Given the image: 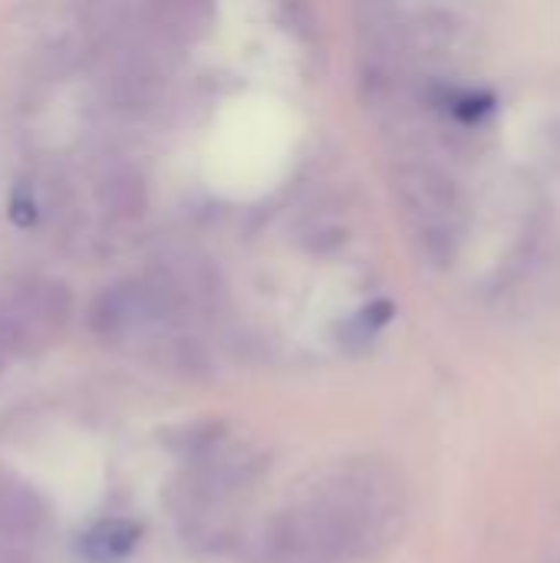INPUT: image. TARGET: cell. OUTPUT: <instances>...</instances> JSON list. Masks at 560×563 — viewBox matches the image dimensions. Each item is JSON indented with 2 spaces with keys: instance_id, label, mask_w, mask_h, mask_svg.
<instances>
[{
  "instance_id": "6da1fadb",
  "label": "cell",
  "mask_w": 560,
  "mask_h": 563,
  "mask_svg": "<svg viewBox=\"0 0 560 563\" xmlns=\"http://www.w3.org/2000/svg\"><path fill=\"white\" fill-rule=\"evenodd\" d=\"M406 208L419 224V241L429 251L436 264H449L459 251L462 238V201L455 185L432 172V168H416L403 181Z\"/></svg>"
},
{
  "instance_id": "5b68a950",
  "label": "cell",
  "mask_w": 560,
  "mask_h": 563,
  "mask_svg": "<svg viewBox=\"0 0 560 563\" xmlns=\"http://www.w3.org/2000/svg\"><path fill=\"white\" fill-rule=\"evenodd\" d=\"M142 538V528L129 518H112L96 525L86 538H83V554L92 563H119L125 561L135 544Z\"/></svg>"
},
{
  "instance_id": "277c9868",
  "label": "cell",
  "mask_w": 560,
  "mask_h": 563,
  "mask_svg": "<svg viewBox=\"0 0 560 563\" xmlns=\"http://www.w3.org/2000/svg\"><path fill=\"white\" fill-rule=\"evenodd\" d=\"M155 313V303L149 297V290L142 287H116L106 290L96 303V330L106 336H122L129 330H135L139 323H145Z\"/></svg>"
},
{
  "instance_id": "7a4b0ae2",
  "label": "cell",
  "mask_w": 560,
  "mask_h": 563,
  "mask_svg": "<svg viewBox=\"0 0 560 563\" xmlns=\"http://www.w3.org/2000/svg\"><path fill=\"white\" fill-rule=\"evenodd\" d=\"M69 317V297L56 284L26 287L0 303V356H33L46 350Z\"/></svg>"
},
{
  "instance_id": "3957f363",
  "label": "cell",
  "mask_w": 560,
  "mask_h": 563,
  "mask_svg": "<svg viewBox=\"0 0 560 563\" xmlns=\"http://www.w3.org/2000/svg\"><path fill=\"white\" fill-rule=\"evenodd\" d=\"M46 525L43 498L10 472H0V544H33Z\"/></svg>"
},
{
  "instance_id": "52a82bcc",
  "label": "cell",
  "mask_w": 560,
  "mask_h": 563,
  "mask_svg": "<svg viewBox=\"0 0 560 563\" xmlns=\"http://www.w3.org/2000/svg\"><path fill=\"white\" fill-rule=\"evenodd\" d=\"M287 563H317V561H307V558H287Z\"/></svg>"
},
{
  "instance_id": "8992f818",
  "label": "cell",
  "mask_w": 560,
  "mask_h": 563,
  "mask_svg": "<svg viewBox=\"0 0 560 563\" xmlns=\"http://www.w3.org/2000/svg\"><path fill=\"white\" fill-rule=\"evenodd\" d=\"M389 317H393V303H389V300H376V303H370L366 310L356 313L353 327H356L363 336H373L376 330H383V327L389 323Z\"/></svg>"
}]
</instances>
